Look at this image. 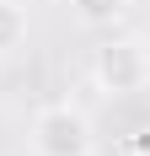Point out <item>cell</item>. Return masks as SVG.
<instances>
[{"instance_id": "1", "label": "cell", "mask_w": 150, "mask_h": 156, "mask_svg": "<svg viewBox=\"0 0 150 156\" xmlns=\"http://www.w3.org/2000/svg\"><path fill=\"white\" fill-rule=\"evenodd\" d=\"M32 156H97V129L75 102H48L32 119Z\"/></svg>"}, {"instance_id": "2", "label": "cell", "mask_w": 150, "mask_h": 156, "mask_svg": "<svg viewBox=\"0 0 150 156\" xmlns=\"http://www.w3.org/2000/svg\"><path fill=\"white\" fill-rule=\"evenodd\" d=\"M91 81L107 97H134L150 86V48L139 38H107L91 54Z\"/></svg>"}, {"instance_id": "3", "label": "cell", "mask_w": 150, "mask_h": 156, "mask_svg": "<svg viewBox=\"0 0 150 156\" xmlns=\"http://www.w3.org/2000/svg\"><path fill=\"white\" fill-rule=\"evenodd\" d=\"M27 43V5L22 0H0V59Z\"/></svg>"}, {"instance_id": "4", "label": "cell", "mask_w": 150, "mask_h": 156, "mask_svg": "<svg viewBox=\"0 0 150 156\" xmlns=\"http://www.w3.org/2000/svg\"><path fill=\"white\" fill-rule=\"evenodd\" d=\"M75 16L86 22V27H113L123 11H129V0H70Z\"/></svg>"}, {"instance_id": "5", "label": "cell", "mask_w": 150, "mask_h": 156, "mask_svg": "<svg viewBox=\"0 0 150 156\" xmlns=\"http://www.w3.org/2000/svg\"><path fill=\"white\" fill-rule=\"evenodd\" d=\"M38 5H43V0H38Z\"/></svg>"}]
</instances>
